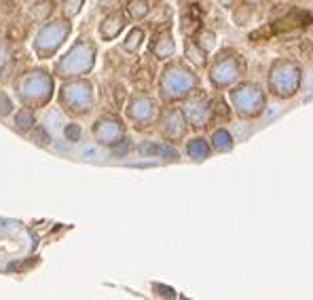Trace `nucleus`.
<instances>
[]
</instances>
